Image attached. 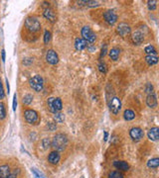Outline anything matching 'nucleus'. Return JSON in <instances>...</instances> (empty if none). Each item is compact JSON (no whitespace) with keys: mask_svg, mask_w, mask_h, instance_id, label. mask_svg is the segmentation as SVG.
<instances>
[{"mask_svg":"<svg viewBox=\"0 0 159 178\" xmlns=\"http://www.w3.org/2000/svg\"><path fill=\"white\" fill-rule=\"evenodd\" d=\"M68 144V137L64 134H57L53 137V141L51 142L52 146L56 149V151H62L66 149Z\"/></svg>","mask_w":159,"mask_h":178,"instance_id":"nucleus-1","label":"nucleus"},{"mask_svg":"<svg viewBox=\"0 0 159 178\" xmlns=\"http://www.w3.org/2000/svg\"><path fill=\"white\" fill-rule=\"evenodd\" d=\"M47 104H48V109H49V111L54 114L57 112H60L62 108H63V103H62L61 98L51 97L48 99Z\"/></svg>","mask_w":159,"mask_h":178,"instance_id":"nucleus-2","label":"nucleus"},{"mask_svg":"<svg viewBox=\"0 0 159 178\" xmlns=\"http://www.w3.org/2000/svg\"><path fill=\"white\" fill-rule=\"evenodd\" d=\"M25 27L29 30L30 32L35 33L41 30V24H40L39 20L35 17H28L25 20Z\"/></svg>","mask_w":159,"mask_h":178,"instance_id":"nucleus-3","label":"nucleus"},{"mask_svg":"<svg viewBox=\"0 0 159 178\" xmlns=\"http://www.w3.org/2000/svg\"><path fill=\"white\" fill-rule=\"evenodd\" d=\"M29 84L31 88L33 89V90L37 91V92H40L43 89L44 87V79L41 75H35V76L31 77L30 80H29Z\"/></svg>","mask_w":159,"mask_h":178,"instance_id":"nucleus-4","label":"nucleus"},{"mask_svg":"<svg viewBox=\"0 0 159 178\" xmlns=\"http://www.w3.org/2000/svg\"><path fill=\"white\" fill-rule=\"evenodd\" d=\"M24 117H25L26 122L31 124V125H36L40 121L39 114L35 110H32V109L25 110L24 111Z\"/></svg>","mask_w":159,"mask_h":178,"instance_id":"nucleus-5","label":"nucleus"},{"mask_svg":"<svg viewBox=\"0 0 159 178\" xmlns=\"http://www.w3.org/2000/svg\"><path fill=\"white\" fill-rule=\"evenodd\" d=\"M81 33H82V36H83V39L85 40V41L88 43H95L96 42V35L94 33V31H92L89 26H85V27H83L82 28V31H81Z\"/></svg>","mask_w":159,"mask_h":178,"instance_id":"nucleus-6","label":"nucleus"},{"mask_svg":"<svg viewBox=\"0 0 159 178\" xmlns=\"http://www.w3.org/2000/svg\"><path fill=\"white\" fill-rule=\"evenodd\" d=\"M108 104H109V110L110 112L114 115H117L119 113V111L121 109V102L120 99H118L117 97L113 96L112 99L108 101Z\"/></svg>","mask_w":159,"mask_h":178,"instance_id":"nucleus-7","label":"nucleus"},{"mask_svg":"<svg viewBox=\"0 0 159 178\" xmlns=\"http://www.w3.org/2000/svg\"><path fill=\"white\" fill-rule=\"evenodd\" d=\"M104 18L105 22L109 25H113L117 21V15L113 10H107L104 13Z\"/></svg>","mask_w":159,"mask_h":178,"instance_id":"nucleus-8","label":"nucleus"},{"mask_svg":"<svg viewBox=\"0 0 159 178\" xmlns=\"http://www.w3.org/2000/svg\"><path fill=\"white\" fill-rule=\"evenodd\" d=\"M129 136H130V137L134 141H138L141 139H143L144 133H143V131L141 130L140 128L135 127V128H132L131 130L129 131Z\"/></svg>","mask_w":159,"mask_h":178,"instance_id":"nucleus-9","label":"nucleus"},{"mask_svg":"<svg viewBox=\"0 0 159 178\" xmlns=\"http://www.w3.org/2000/svg\"><path fill=\"white\" fill-rule=\"evenodd\" d=\"M46 60L50 64H57L59 62V56L58 53L53 50H49L46 53Z\"/></svg>","mask_w":159,"mask_h":178,"instance_id":"nucleus-10","label":"nucleus"},{"mask_svg":"<svg viewBox=\"0 0 159 178\" xmlns=\"http://www.w3.org/2000/svg\"><path fill=\"white\" fill-rule=\"evenodd\" d=\"M117 33L121 36V37H125V36L129 35L130 32H131V29L130 27L125 24V23H120L118 26H117Z\"/></svg>","mask_w":159,"mask_h":178,"instance_id":"nucleus-11","label":"nucleus"},{"mask_svg":"<svg viewBox=\"0 0 159 178\" xmlns=\"http://www.w3.org/2000/svg\"><path fill=\"white\" fill-rule=\"evenodd\" d=\"M148 139L150 141H156L159 139V129L157 127H154L151 128L150 130L148 131Z\"/></svg>","mask_w":159,"mask_h":178,"instance_id":"nucleus-12","label":"nucleus"},{"mask_svg":"<svg viewBox=\"0 0 159 178\" xmlns=\"http://www.w3.org/2000/svg\"><path fill=\"white\" fill-rule=\"evenodd\" d=\"M131 39H132V42H133L135 44H140L141 43L143 42L144 36H143L142 33L140 32V31H135V32L132 34Z\"/></svg>","mask_w":159,"mask_h":178,"instance_id":"nucleus-13","label":"nucleus"},{"mask_svg":"<svg viewBox=\"0 0 159 178\" xmlns=\"http://www.w3.org/2000/svg\"><path fill=\"white\" fill-rule=\"evenodd\" d=\"M87 46H88V44L84 39L77 38L76 40H75V48H76L77 51L81 52L83 50H85V48H87Z\"/></svg>","mask_w":159,"mask_h":178,"instance_id":"nucleus-14","label":"nucleus"},{"mask_svg":"<svg viewBox=\"0 0 159 178\" xmlns=\"http://www.w3.org/2000/svg\"><path fill=\"white\" fill-rule=\"evenodd\" d=\"M43 15H44V17L46 18V19H48L50 22H52V23L56 22V14H55V12L52 10V9H50V8L45 9Z\"/></svg>","mask_w":159,"mask_h":178,"instance_id":"nucleus-15","label":"nucleus"},{"mask_svg":"<svg viewBox=\"0 0 159 178\" xmlns=\"http://www.w3.org/2000/svg\"><path fill=\"white\" fill-rule=\"evenodd\" d=\"M113 165H114V167H116L117 169L122 170V171H127L129 169L128 163H127L126 161H123V160H117V161H114Z\"/></svg>","mask_w":159,"mask_h":178,"instance_id":"nucleus-16","label":"nucleus"},{"mask_svg":"<svg viewBox=\"0 0 159 178\" xmlns=\"http://www.w3.org/2000/svg\"><path fill=\"white\" fill-rule=\"evenodd\" d=\"M146 104L149 108H155L157 107V98L155 94H149L146 98Z\"/></svg>","mask_w":159,"mask_h":178,"instance_id":"nucleus-17","label":"nucleus"},{"mask_svg":"<svg viewBox=\"0 0 159 178\" xmlns=\"http://www.w3.org/2000/svg\"><path fill=\"white\" fill-rule=\"evenodd\" d=\"M60 154L58 151H52L50 153V154L48 155V160L49 162H51L52 164H57L60 161Z\"/></svg>","mask_w":159,"mask_h":178,"instance_id":"nucleus-18","label":"nucleus"},{"mask_svg":"<svg viewBox=\"0 0 159 178\" xmlns=\"http://www.w3.org/2000/svg\"><path fill=\"white\" fill-rule=\"evenodd\" d=\"M10 175V167L7 164L0 166V178H7Z\"/></svg>","mask_w":159,"mask_h":178,"instance_id":"nucleus-19","label":"nucleus"},{"mask_svg":"<svg viewBox=\"0 0 159 178\" xmlns=\"http://www.w3.org/2000/svg\"><path fill=\"white\" fill-rule=\"evenodd\" d=\"M119 55H120V50L117 48H113L109 51V56L112 60H117Z\"/></svg>","mask_w":159,"mask_h":178,"instance_id":"nucleus-20","label":"nucleus"},{"mask_svg":"<svg viewBox=\"0 0 159 178\" xmlns=\"http://www.w3.org/2000/svg\"><path fill=\"white\" fill-rule=\"evenodd\" d=\"M123 117L126 120V121H131L135 118V113L130 109H127L124 111V114H123Z\"/></svg>","mask_w":159,"mask_h":178,"instance_id":"nucleus-21","label":"nucleus"},{"mask_svg":"<svg viewBox=\"0 0 159 178\" xmlns=\"http://www.w3.org/2000/svg\"><path fill=\"white\" fill-rule=\"evenodd\" d=\"M145 61H146L149 65L156 64L158 62V57L156 56H145Z\"/></svg>","mask_w":159,"mask_h":178,"instance_id":"nucleus-22","label":"nucleus"},{"mask_svg":"<svg viewBox=\"0 0 159 178\" xmlns=\"http://www.w3.org/2000/svg\"><path fill=\"white\" fill-rule=\"evenodd\" d=\"M147 166L149 168H157L159 166V158L155 157V158L149 159L148 162H147Z\"/></svg>","mask_w":159,"mask_h":178,"instance_id":"nucleus-23","label":"nucleus"},{"mask_svg":"<svg viewBox=\"0 0 159 178\" xmlns=\"http://www.w3.org/2000/svg\"><path fill=\"white\" fill-rule=\"evenodd\" d=\"M78 3L80 4H84L87 7H98L100 5V3L98 1H92V0H88V1H78Z\"/></svg>","mask_w":159,"mask_h":178,"instance_id":"nucleus-24","label":"nucleus"},{"mask_svg":"<svg viewBox=\"0 0 159 178\" xmlns=\"http://www.w3.org/2000/svg\"><path fill=\"white\" fill-rule=\"evenodd\" d=\"M144 52L147 53V56H156V53H157L156 48H154V46H152V44H149V46L145 48Z\"/></svg>","mask_w":159,"mask_h":178,"instance_id":"nucleus-25","label":"nucleus"},{"mask_svg":"<svg viewBox=\"0 0 159 178\" xmlns=\"http://www.w3.org/2000/svg\"><path fill=\"white\" fill-rule=\"evenodd\" d=\"M54 120L57 123H63L65 121V115L61 112H57L54 115Z\"/></svg>","mask_w":159,"mask_h":178,"instance_id":"nucleus-26","label":"nucleus"},{"mask_svg":"<svg viewBox=\"0 0 159 178\" xmlns=\"http://www.w3.org/2000/svg\"><path fill=\"white\" fill-rule=\"evenodd\" d=\"M23 104L24 105H30L31 103H32L33 101V96L31 94H26L24 97H23Z\"/></svg>","mask_w":159,"mask_h":178,"instance_id":"nucleus-27","label":"nucleus"},{"mask_svg":"<svg viewBox=\"0 0 159 178\" xmlns=\"http://www.w3.org/2000/svg\"><path fill=\"white\" fill-rule=\"evenodd\" d=\"M147 6H148V9L149 10H155L156 7H157V1L156 0H149V1L147 2Z\"/></svg>","mask_w":159,"mask_h":178,"instance_id":"nucleus-28","label":"nucleus"},{"mask_svg":"<svg viewBox=\"0 0 159 178\" xmlns=\"http://www.w3.org/2000/svg\"><path fill=\"white\" fill-rule=\"evenodd\" d=\"M108 178H124L119 171H112L108 173Z\"/></svg>","mask_w":159,"mask_h":178,"instance_id":"nucleus-29","label":"nucleus"},{"mask_svg":"<svg viewBox=\"0 0 159 178\" xmlns=\"http://www.w3.org/2000/svg\"><path fill=\"white\" fill-rule=\"evenodd\" d=\"M31 171H32L35 178H45V176L43 175V173L38 171V169H36V168H31Z\"/></svg>","mask_w":159,"mask_h":178,"instance_id":"nucleus-30","label":"nucleus"},{"mask_svg":"<svg viewBox=\"0 0 159 178\" xmlns=\"http://www.w3.org/2000/svg\"><path fill=\"white\" fill-rule=\"evenodd\" d=\"M6 117V110H5V107L2 103H0V120H2Z\"/></svg>","mask_w":159,"mask_h":178,"instance_id":"nucleus-31","label":"nucleus"},{"mask_svg":"<svg viewBox=\"0 0 159 178\" xmlns=\"http://www.w3.org/2000/svg\"><path fill=\"white\" fill-rule=\"evenodd\" d=\"M51 40V33L49 31H45V34H44V43L48 44Z\"/></svg>","mask_w":159,"mask_h":178,"instance_id":"nucleus-32","label":"nucleus"},{"mask_svg":"<svg viewBox=\"0 0 159 178\" xmlns=\"http://www.w3.org/2000/svg\"><path fill=\"white\" fill-rule=\"evenodd\" d=\"M152 91H153V85L151 83H147L146 86H145V92L148 93V95H149V94H153Z\"/></svg>","mask_w":159,"mask_h":178,"instance_id":"nucleus-33","label":"nucleus"},{"mask_svg":"<svg viewBox=\"0 0 159 178\" xmlns=\"http://www.w3.org/2000/svg\"><path fill=\"white\" fill-rule=\"evenodd\" d=\"M99 70L100 72H107V64H104V62H100L99 64Z\"/></svg>","mask_w":159,"mask_h":178,"instance_id":"nucleus-34","label":"nucleus"},{"mask_svg":"<svg viewBox=\"0 0 159 178\" xmlns=\"http://www.w3.org/2000/svg\"><path fill=\"white\" fill-rule=\"evenodd\" d=\"M4 97H5V92H4V89H3V85H2L1 79H0V100L3 99Z\"/></svg>","mask_w":159,"mask_h":178,"instance_id":"nucleus-35","label":"nucleus"},{"mask_svg":"<svg viewBox=\"0 0 159 178\" xmlns=\"http://www.w3.org/2000/svg\"><path fill=\"white\" fill-rule=\"evenodd\" d=\"M43 146H44V149L50 148V140L48 139V137H45V139L43 140Z\"/></svg>","mask_w":159,"mask_h":178,"instance_id":"nucleus-36","label":"nucleus"},{"mask_svg":"<svg viewBox=\"0 0 159 178\" xmlns=\"http://www.w3.org/2000/svg\"><path fill=\"white\" fill-rule=\"evenodd\" d=\"M17 108V96L16 94H14L13 96V111H16Z\"/></svg>","mask_w":159,"mask_h":178,"instance_id":"nucleus-37","label":"nucleus"},{"mask_svg":"<svg viewBox=\"0 0 159 178\" xmlns=\"http://www.w3.org/2000/svg\"><path fill=\"white\" fill-rule=\"evenodd\" d=\"M48 128L50 129V131H55L56 129H57L56 125H54L53 123H49V124H48Z\"/></svg>","mask_w":159,"mask_h":178,"instance_id":"nucleus-38","label":"nucleus"},{"mask_svg":"<svg viewBox=\"0 0 159 178\" xmlns=\"http://www.w3.org/2000/svg\"><path fill=\"white\" fill-rule=\"evenodd\" d=\"M105 53H107V46H104V47L103 48V50H101L100 56V59H101V57H103V56H105Z\"/></svg>","mask_w":159,"mask_h":178,"instance_id":"nucleus-39","label":"nucleus"},{"mask_svg":"<svg viewBox=\"0 0 159 178\" xmlns=\"http://www.w3.org/2000/svg\"><path fill=\"white\" fill-rule=\"evenodd\" d=\"M1 60L2 61H5V50L1 51Z\"/></svg>","mask_w":159,"mask_h":178,"instance_id":"nucleus-40","label":"nucleus"},{"mask_svg":"<svg viewBox=\"0 0 159 178\" xmlns=\"http://www.w3.org/2000/svg\"><path fill=\"white\" fill-rule=\"evenodd\" d=\"M7 178H17V176H16V174H14V173H12V174L10 173V175L8 176Z\"/></svg>","mask_w":159,"mask_h":178,"instance_id":"nucleus-41","label":"nucleus"},{"mask_svg":"<svg viewBox=\"0 0 159 178\" xmlns=\"http://www.w3.org/2000/svg\"><path fill=\"white\" fill-rule=\"evenodd\" d=\"M6 85H7V89H8V93H9L10 87H9V82H8V79H6Z\"/></svg>","mask_w":159,"mask_h":178,"instance_id":"nucleus-42","label":"nucleus"},{"mask_svg":"<svg viewBox=\"0 0 159 178\" xmlns=\"http://www.w3.org/2000/svg\"><path fill=\"white\" fill-rule=\"evenodd\" d=\"M108 132H104V141H107V140H108Z\"/></svg>","mask_w":159,"mask_h":178,"instance_id":"nucleus-43","label":"nucleus"},{"mask_svg":"<svg viewBox=\"0 0 159 178\" xmlns=\"http://www.w3.org/2000/svg\"><path fill=\"white\" fill-rule=\"evenodd\" d=\"M0 68H1V65H0Z\"/></svg>","mask_w":159,"mask_h":178,"instance_id":"nucleus-44","label":"nucleus"}]
</instances>
